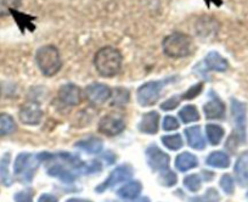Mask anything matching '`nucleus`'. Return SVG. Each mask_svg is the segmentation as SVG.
<instances>
[{"label":"nucleus","instance_id":"obj_1","mask_svg":"<svg viewBox=\"0 0 248 202\" xmlns=\"http://www.w3.org/2000/svg\"><path fill=\"white\" fill-rule=\"evenodd\" d=\"M123 58L116 47H105L95 54L94 65L97 73L102 77L111 78L121 71Z\"/></svg>","mask_w":248,"mask_h":202},{"label":"nucleus","instance_id":"obj_2","mask_svg":"<svg viewBox=\"0 0 248 202\" xmlns=\"http://www.w3.org/2000/svg\"><path fill=\"white\" fill-rule=\"evenodd\" d=\"M162 47H163V53L173 59L186 58L194 51V42L191 37L181 32L167 35L162 43Z\"/></svg>","mask_w":248,"mask_h":202},{"label":"nucleus","instance_id":"obj_3","mask_svg":"<svg viewBox=\"0 0 248 202\" xmlns=\"http://www.w3.org/2000/svg\"><path fill=\"white\" fill-rule=\"evenodd\" d=\"M35 61L39 70L46 77L56 75L62 66L59 50L54 45H45L39 47L35 54Z\"/></svg>","mask_w":248,"mask_h":202},{"label":"nucleus","instance_id":"obj_4","mask_svg":"<svg viewBox=\"0 0 248 202\" xmlns=\"http://www.w3.org/2000/svg\"><path fill=\"white\" fill-rule=\"evenodd\" d=\"M175 79L176 78L169 77L163 80H152V82H147L144 85H141L138 90V101H139L140 105L144 106V108L155 105L158 101L162 89L168 83L174 82Z\"/></svg>","mask_w":248,"mask_h":202},{"label":"nucleus","instance_id":"obj_5","mask_svg":"<svg viewBox=\"0 0 248 202\" xmlns=\"http://www.w3.org/2000/svg\"><path fill=\"white\" fill-rule=\"evenodd\" d=\"M38 162H40L38 156H33L32 154L27 153L20 154L15 160L14 173L21 182L30 183L38 168Z\"/></svg>","mask_w":248,"mask_h":202},{"label":"nucleus","instance_id":"obj_6","mask_svg":"<svg viewBox=\"0 0 248 202\" xmlns=\"http://www.w3.org/2000/svg\"><path fill=\"white\" fill-rule=\"evenodd\" d=\"M132 175H133V168L130 167L129 165L119 166V167H117L116 170L112 171L111 174L108 175V178H107L102 184H100L99 186L96 187V191L97 192L106 191V190L116 186V185L119 184V183L129 180L130 178H132Z\"/></svg>","mask_w":248,"mask_h":202},{"label":"nucleus","instance_id":"obj_7","mask_svg":"<svg viewBox=\"0 0 248 202\" xmlns=\"http://www.w3.org/2000/svg\"><path fill=\"white\" fill-rule=\"evenodd\" d=\"M146 158L150 168L156 172H163V171L168 170L169 162H170L169 156L156 145H151L147 147Z\"/></svg>","mask_w":248,"mask_h":202},{"label":"nucleus","instance_id":"obj_8","mask_svg":"<svg viewBox=\"0 0 248 202\" xmlns=\"http://www.w3.org/2000/svg\"><path fill=\"white\" fill-rule=\"evenodd\" d=\"M85 99L89 101L92 105L99 106L106 103L107 100L111 97L112 90L107 85L101 84V83H93L85 88Z\"/></svg>","mask_w":248,"mask_h":202},{"label":"nucleus","instance_id":"obj_9","mask_svg":"<svg viewBox=\"0 0 248 202\" xmlns=\"http://www.w3.org/2000/svg\"><path fill=\"white\" fill-rule=\"evenodd\" d=\"M246 113L247 108L245 104L236 99H231V115L235 123L236 132L241 140H245L246 138Z\"/></svg>","mask_w":248,"mask_h":202},{"label":"nucleus","instance_id":"obj_10","mask_svg":"<svg viewBox=\"0 0 248 202\" xmlns=\"http://www.w3.org/2000/svg\"><path fill=\"white\" fill-rule=\"evenodd\" d=\"M18 116L23 124L37 125L43 118V111L37 103H27L22 105Z\"/></svg>","mask_w":248,"mask_h":202},{"label":"nucleus","instance_id":"obj_11","mask_svg":"<svg viewBox=\"0 0 248 202\" xmlns=\"http://www.w3.org/2000/svg\"><path fill=\"white\" fill-rule=\"evenodd\" d=\"M125 128V123L122 120L121 117H117V116H105L104 118H101L99 123V130L102 134H106L108 137H113V135L119 134L122 133Z\"/></svg>","mask_w":248,"mask_h":202},{"label":"nucleus","instance_id":"obj_12","mask_svg":"<svg viewBox=\"0 0 248 202\" xmlns=\"http://www.w3.org/2000/svg\"><path fill=\"white\" fill-rule=\"evenodd\" d=\"M59 99L65 105L76 106L82 101V90L75 84L62 85L59 90Z\"/></svg>","mask_w":248,"mask_h":202},{"label":"nucleus","instance_id":"obj_13","mask_svg":"<svg viewBox=\"0 0 248 202\" xmlns=\"http://www.w3.org/2000/svg\"><path fill=\"white\" fill-rule=\"evenodd\" d=\"M159 115L156 111L146 113L139 123V130L145 134H156L158 132Z\"/></svg>","mask_w":248,"mask_h":202},{"label":"nucleus","instance_id":"obj_14","mask_svg":"<svg viewBox=\"0 0 248 202\" xmlns=\"http://www.w3.org/2000/svg\"><path fill=\"white\" fill-rule=\"evenodd\" d=\"M203 112L209 120H218V118L223 117L224 113H225V105L219 97L214 96L204 105Z\"/></svg>","mask_w":248,"mask_h":202},{"label":"nucleus","instance_id":"obj_15","mask_svg":"<svg viewBox=\"0 0 248 202\" xmlns=\"http://www.w3.org/2000/svg\"><path fill=\"white\" fill-rule=\"evenodd\" d=\"M204 65L209 70L217 71V72H225L229 68L228 60L217 51H211L209 54H207L206 59H204Z\"/></svg>","mask_w":248,"mask_h":202},{"label":"nucleus","instance_id":"obj_16","mask_svg":"<svg viewBox=\"0 0 248 202\" xmlns=\"http://www.w3.org/2000/svg\"><path fill=\"white\" fill-rule=\"evenodd\" d=\"M186 139L190 146L195 150H203L206 147V141L202 135V130L199 125H194L185 130Z\"/></svg>","mask_w":248,"mask_h":202},{"label":"nucleus","instance_id":"obj_17","mask_svg":"<svg viewBox=\"0 0 248 202\" xmlns=\"http://www.w3.org/2000/svg\"><path fill=\"white\" fill-rule=\"evenodd\" d=\"M235 173L238 183L241 185L248 184V151L243 153L238 157L237 162L235 165Z\"/></svg>","mask_w":248,"mask_h":202},{"label":"nucleus","instance_id":"obj_18","mask_svg":"<svg viewBox=\"0 0 248 202\" xmlns=\"http://www.w3.org/2000/svg\"><path fill=\"white\" fill-rule=\"evenodd\" d=\"M78 149L83 150L85 153L89 154H99L101 153L102 147H104V142H102L101 139L99 138H88V139H83L80 141L76 142L75 145Z\"/></svg>","mask_w":248,"mask_h":202},{"label":"nucleus","instance_id":"obj_19","mask_svg":"<svg viewBox=\"0 0 248 202\" xmlns=\"http://www.w3.org/2000/svg\"><path fill=\"white\" fill-rule=\"evenodd\" d=\"M197 165H199V160H197L196 156L190 153H183L175 158V167L180 172L192 170V168L197 167Z\"/></svg>","mask_w":248,"mask_h":202},{"label":"nucleus","instance_id":"obj_20","mask_svg":"<svg viewBox=\"0 0 248 202\" xmlns=\"http://www.w3.org/2000/svg\"><path fill=\"white\" fill-rule=\"evenodd\" d=\"M142 190V185L139 182H129L118 190V196L125 200H133L139 196Z\"/></svg>","mask_w":248,"mask_h":202},{"label":"nucleus","instance_id":"obj_21","mask_svg":"<svg viewBox=\"0 0 248 202\" xmlns=\"http://www.w3.org/2000/svg\"><path fill=\"white\" fill-rule=\"evenodd\" d=\"M207 165L216 168H228L230 166V157L225 153L221 151H214L207 157Z\"/></svg>","mask_w":248,"mask_h":202},{"label":"nucleus","instance_id":"obj_22","mask_svg":"<svg viewBox=\"0 0 248 202\" xmlns=\"http://www.w3.org/2000/svg\"><path fill=\"white\" fill-rule=\"evenodd\" d=\"M47 173H49V175H51V177L59 178V179H61L62 182L65 183H72L73 180L76 179L75 174H73L71 171L66 170L65 167H62V166L60 165L50 167L49 170H47Z\"/></svg>","mask_w":248,"mask_h":202},{"label":"nucleus","instance_id":"obj_23","mask_svg":"<svg viewBox=\"0 0 248 202\" xmlns=\"http://www.w3.org/2000/svg\"><path fill=\"white\" fill-rule=\"evenodd\" d=\"M9 165H10V154H5L0 158V180L5 186H10L13 184V179L9 173Z\"/></svg>","mask_w":248,"mask_h":202},{"label":"nucleus","instance_id":"obj_24","mask_svg":"<svg viewBox=\"0 0 248 202\" xmlns=\"http://www.w3.org/2000/svg\"><path fill=\"white\" fill-rule=\"evenodd\" d=\"M16 130V122L8 113L0 115V137L11 134Z\"/></svg>","mask_w":248,"mask_h":202},{"label":"nucleus","instance_id":"obj_25","mask_svg":"<svg viewBox=\"0 0 248 202\" xmlns=\"http://www.w3.org/2000/svg\"><path fill=\"white\" fill-rule=\"evenodd\" d=\"M207 138L212 145H218L224 137V129L218 124H208L206 127Z\"/></svg>","mask_w":248,"mask_h":202},{"label":"nucleus","instance_id":"obj_26","mask_svg":"<svg viewBox=\"0 0 248 202\" xmlns=\"http://www.w3.org/2000/svg\"><path fill=\"white\" fill-rule=\"evenodd\" d=\"M179 116L184 123H192L200 120V113L194 105L184 106L179 112Z\"/></svg>","mask_w":248,"mask_h":202},{"label":"nucleus","instance_id":"obj_27","mask_svg":"<svg viewBox=\"0 0 248 202\" xmlns=\"http://www.w3.org/2000/svg\"><path fill=\"white\" fill-rule=\"evenodd\" d=\"M22 0H0V17L11 15L14 10L20 8Z\"/></svg>","mask_w":248,"mask_h":202},{"label":"nucleus","instance_id":"obj_28","mask_svg":"<svg viewBox=\"0 0 248 202\" xmlns=\"http://www.w3.org/2000/svg\"><path fill=\"white\" fill-rule=\"evenodd\" d=\"M162 142H163L164 146L169 150H179L183 147V138L180 134H174V135H164L162 137Z\"/></svg>","mask_w":248,"mask_h":202},{"label":"nucleus","instance_id":"obj_29","mask_svg":"<svg viewBox=\"0 0 248 202\" xmlns=\"http://www.w3.org/2000/svg\"><path fill=\"white\" fill-rule=\"evenodd\" d=\"M184 185L189 191L191 192H197L202 186L201 177L199 174H191L187 175V177L184 179Z\"/></svg>","mask_w":248,"mask_h":202},{"label":"nucleus","instance_id":"obj_30","mask_svg":"<svg viewBox=\"0 0 248 202\" xmlns=\"http://www.w3.org/2000/svg\"><path fill=\"white\" fill-rule=\"evenodd\" d=\"M158 180L164 186H174L176 184V182H178V177H176V174L174 172L166 170L163 172H161Z\"/></svg>","mask_w":248,"mask_h":202},{"label":"nucleus","instance_id":"obj_31","mask_svg":"<svg viewBox=\"0 0 248 202\" xmlns=\"http://www.w3.org/2000/svg\"><path fill=\"white\" fill-rule=\"evenodd\" d=\"M219 195L214 189H208L203 197H195L190 202H218Z\"/></svg>","mask_w":248,"mask_h":202},{"label":"nucleus","instance_id":"obj_32","mask_svg":"<svg viewBox=\"0 0 248 202\" xmlns=\"http://www.w3.org/2000/svg\"><path fill=\"white\" fill-rule=\"evenodd\" d=\"M220 186L226 194H232L233 190H235V184H233V179L231 178V175L224 174L220 179Z\"/></svg>","mask_w":248,"mask_h":202},{"label":"nucleus","instance_id":"obj_33","mask_svg":"<svg viewBox=\"0 0 248 202\" xmlns=\"http://www.w3.org/2000/svg\"><path fill=\"white\" fill-rule=\"evenodd\" d=\"M202 89H203V84H202V83H199V84L192 85L191 88H189V89L186 90L185 94L183 95V99H185V100L194 99V97L199 96V95L201 94Z\"/></svg>","mask_w":248,"mask_h":202},{"label":"nucleus","instance_id":"obj_34","mask_svg":"<svg viewBox=\"0 0 248 202\" xmlns=\"http://www.w3.org/2000/svg\"><path fill=\"white\" fill-rule=\"evenodd\" d=\"M113 104H119V105H123L128 101V92L125 89H116L113 92Z\"/></svg>","mask_w":248,"mask_h":202},{"label":"nucleus","instance_id":"obj_35","mask_svg":"<svg viewBox=\"0 0 248 202\" xmlns=\"http://www.w3.org/2000/svg\"><path fill=\"white\" fill-rule=\"evenodd\" d=\"M179 104H180V99H179L178 96H171L162 104L161 109L163 111H170V110H174L176 106H179Z\"/></svg>","mask_w":248,"mask_h":202},{"label":"nucleus","instance_id":"obj_36","mask_svg":"<svg viewBox=\"0 0 248 202\" xmlns=\"http://www.w3.org/2000/svg\"><path fill=\"white\" fill-rule=\"evenodd\" d=\"M179 128V122L173 116H167L163 120V129L164 130H175Z\"/></svg>","mask_w":248,"mask_h":202},{"label":"nucleus","instance_id":"obj_37","mask_svg":"<svg viewBox=\"0 0 248 202\" xmlns=\"http://www.w3.org/2000/svg\"><path fill=\"white\" fill-rule=\"evenodd\" d=\"M15 202H33V201H32V196H31V194H28V192L26 191H21L15 195Z\"/></svg>","mask_w":248,"mask_h":202},{"label":"nucleus","instance_id":"obj_38","mask_svg":"<svg viewBox=\"0 0 248 202\" xmlns=\"http://www.w3.org/2000/svg\"><path fill=\"white\" fill-rule=\"evenodd\" d=\"M38 202H57V199L56 196L51 194H43L38 200Z\"/></svg>","mask_w":248,"mask_h":202},{"label":"nucleus","instance_id":"obj_39","mask_svg":"<svg viewBox=\"0 0 248 202\" xmlns=\"http://www.w3.org/2000/svg\"><path fill=\"white\" fill-rule=\"evenodd\" d=\"M66 202H92V201H89V200H84V199H68L67 201Z\"/></svg>","mask_w":248,"mask_h":202},{"label":"nucleus","instance_id":"obj_40","mask_svg":"<svg viewBox=\"0 0 248 202\" xmlns=\"http://www.w3.org/2000/svg\"><path fill=\"white\" fill-rule=\"evenodd\" d=\"M134 202H150V200L147 199V197H140L139 200H137V201Z\"/></svg>","mask_w":248,"mask_h":202},{"label":"nucleus","instance_id":"obj_41","mask_svg":"<svg viewBox=\"0 0 248 202\" xmlns=\"http://www.w3.org/2000/svg\"><path fill=\"white\" fill-rule=\"evenodd\" d=\"M212 3H216L217 5H220V0H211Z\"/></svg>","mask_w":248,"mask_h":202}]
</instances>
